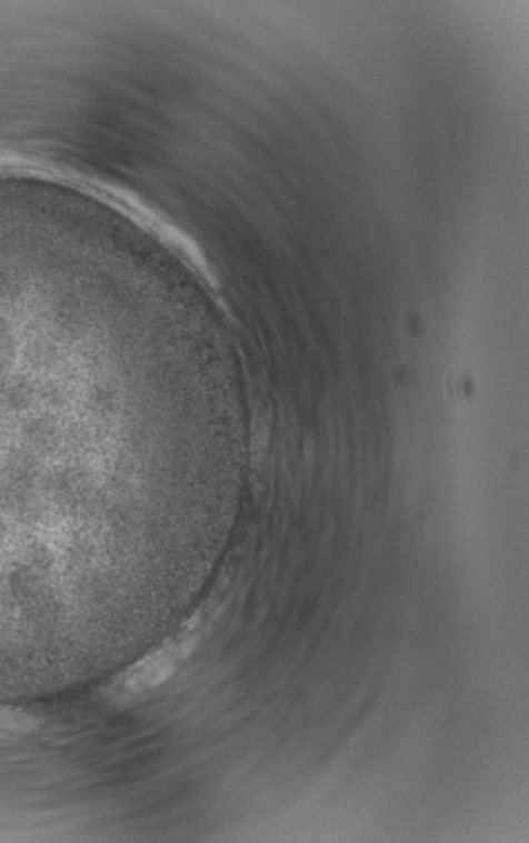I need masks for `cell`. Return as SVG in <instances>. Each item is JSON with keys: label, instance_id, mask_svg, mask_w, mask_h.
Segmentation results:
<instances>
[{"label": "cell", "instance_id": "obj_1", "mask_svg": "<svg viewBox=\"0 0 529 843\" xmlns=\"http://www.w3.org/2000/svg\"><path fill=\"white\" fill-rule=\"evenodd\" d=\"M183 650L184 646L178 644L151 654L128 674L126 681H122V688L126 691H143L164 683L177 670Z\"/></svg>", "mask_w": 529, "mask_h": 843}]
</instances>
